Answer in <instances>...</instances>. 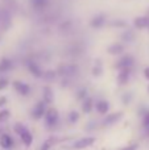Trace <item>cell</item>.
Returning a JSON list of instances; mask_svg holds the SVG:
<instances>
[{
  "label": "cell",
  "instance_id": "cell-1",
  "mask_svg": "<svg viewBox=\"0 0 149 150\" xmlns=\"http://www.w3.org/2000/svg\"><path fill=\"white\" fill-rule=\"evenodd\" d=\"M58 111L57 109H54V108H50V109H48L46 112H45V122H46V125L49 128H52V127H54L55 124L58 122Z\"/></svg>",
  "mask_w": 149,
  "mask_h": 150
},
{
  "label": "cell",
  "instance_id": "cell-2",
  "mask_svg": "<svg viewBox=\"0 0 149 150\" xmlns=\"http://www.w3.org/2000/svg\"><path fill=\"white\" fill-rule=\"evenodd\" d=\"M45 101H40V103L36 104V107L33 108V111H32V116L34 117L36 120H40L44 117L45 112H46V108H45Z\"/></svg>",
  "mask_w": 149,
  "mask_h": 150
},
{
  "label": "cell",
  "instance_id": "cell-3",
  "mask_svg": "<svg viewBox=\"0 0 149 150\" xmlns=\"http://www.w3.org/2000/svg\"><path fill=\"white\" fill-rule=\"evenodd\" d=\"M94 142H95V138L94 137H84V138H82V140L74 142L73 144V148L74 149H84V148L91 146Z\"/></svg>",
  "mask_w": 149,
  "mask_h": 150
},
{
  "label": "cell",
  "instance_id": "cell-4",
  "mask_svg": "<svg viewBox=\"0 0 149 150\" xmlns=\"http://www.w3.org/2000/svg\"><path fill=\"white\" fill-rule=\"evenodd\" d=\"M132 65H133V58L131 57V55H124L123 58H120L119 59V62L116 63V67L119 69V70H121V69H131Z\"/></svg>",
  "mask_w": 149,
  "mask_h": 150
},
{
  "label": "cell",
  "instance_id": "cell-5",
  "mask_svg": "<svg viewBox=\"0 0 149 150\" xmlns=\"http://www.w3.org/2000/svg\"><path fill=\"white\" fill-rule=\"evenodd\" d=\"M13 87H15L16 92L23 96L28 95V93L31 92V87H29L26 83H23V82H13Z\"/></svg>",
  "mask_w": 149,
  "mask_h": 150
},
{
  "label": "cell",
  "instance_id": "cell-6",
  "mask_svg": "<svg viewBox=\"0 0 149 150\" xmlns=\"http://www.w3.org/2000/svg\"><path fill=\"white\" fill-rule=\"evenodd\" d=\"M129 73H131V69H121L119 70V76H118V82L120 84H126L128 83V79H129Z\"/></svg>",
  "mask_w": 149,
  "mask_h": 150
},
{
  "label": "cell",
  "instance_id": "cell-7",
  "mask_svg": "<svg viewBox=\"0 0 149 150\" xmlns=\"http://www.w3.org/2000/svg\"><path fill=\"white\" fill-rule=\"evenodd\" d=\"M12 145H13L12 137L9 134H1V137H0V146L3 149H9L12 148Z\"/></svg>",
  "mask_w": 149,
  "mask_h": 150
},
{
  "label": "cell",
  "instance_id": "cell-8",
  "mask_svg": "<svg viewBox=\"0 0 149 150\" xmlns=\"http://www.w3.org/2000/svg\"><path fill=\"white\" fill-rule=\"evenodd\" d=\"M95 108H96V111L99 112L100 115H104V113H107L108 109H110V104L106 100H99L95 104Z\"/></svg>",
  "mask_w": 149,
  "mask_h": 150
},
{
  "label": "cell",
  "instance_id": "cell-9",
  "mask_svg": "<svg viewBox=\"0 0 149 150\" xmlns=\"http://www.w3.org/2000/svg\"><path fill=\"white\" fill-rule=\"evenodd\" d=\"M123 116V113L121 112H119V113H112V115H110V116H107L104 119V121H103V125H112V124H115L116 121H118L120 117Z\"/></svg>",
  "mask_w": 149,
  "mask_h": 150
},
{
  "label": "cell",
  "instance_id": "cell-10",
  "mask_svg": "<svg viewBox=\"0 0 149 150\" xmlns=\"http://www.w3.org/2000/svg\"><path fill=\"white\" fill-rule=\"evenodd\" d=\"M28 69H29V71H31V73L33 74L36 78H41L42 75H44V74H42V71H41V69H40L34 62H29L28 63Z\"/></svg>",
  "mask_w": 149,
  "mask_h": 150
},
{
  "label": "cell",
  "instance_id": "cell-11",
  "mask_svg": "<svg viewBox=\"0 0 149 150\" xmlns=\"http://www.w3.org/2000/svg\"><path fill=\"white\" fill-rule=\"evenodd\" d=\"M20 137H21V141H23V144L26 146V148L32 145V141H33V138H32V134L28 132V130H25L24 133H21Z\"/></svg>",
  "mask_w": 149,
  "mask_h": 150
},
{
  "label": "cell",
  "instance_id": "cell-12",
  "mask_svg": "<svg viewBox=\"0 0 149 150\" xmlns=\"http://www.w3.org/2000/svg\"><path fill=\"white\" fill-rule=\"evenodd\" d=\"M82 109L84 113H90L92 109V99L90 98H84L83 99V104H82Z\"/></svg>",
  "mask_w": 149,
  "mask_h": 150
},
{
  "label": "cell",
  "instance_id": "cell-13",
  "mask_svg": "<svg viewBox=\"0 0 149 150\" xmlns=\"http://www.w3.org/2000/svg\"><path fill=\"white\" fill-rule=\"evenodd\" d=\"M11 67H12V61L11 59H8V58H3V59L0 61V73L9 70Z\"/></svg>",
  "mask_w": 149,
  "mask_h": 150
},
{
  "label": "cell",
  "instance_id": "cell-14",
  "mask_svg": "<svg viewBox=\"0 0 149 150\" xmlns=\"http://www.w3.org/2000/svg\"><path fill=\"white\" fill-rule=\"evenodd\" d=\"M42 95H44L45 103L50 104V103L53 101V91L50 90L49 87H45V88H44V92H42Z\"/></svg>",
  "mask_w": 149,
  "mask_h": 150
},
{
  "label": "cell",
  "instance_id": "cell-15",
  "mask_svg": "<svg viewBox=\"0 0 149 150\" xmlns=\"http://www.w3.org/2000/svg\"><path fill=\"white\" fill-rule=\"evenodd\" d=\"M121 52H123V46H121V45L115 44V45H112V46L108 47V53L112 54V55H118V54H120Z\"/></svg>",
  "mask_w": 149,
  "mask_h": 150
},
{
  "label": "cell",
  "instance_id": "cell-16",
  "mask_svg": "<svg viewBox=\"0 0 149 150\" xmlns=\"http://www.w3.org/2000/svg\"><path fill=\"white\" fill-rule=\"evenodd\" d=\"M135 25H136V28H139V29L145 28V26H148V18L147 17L136 18V20H135Z\"/></svg>",
  "mask_w": 149,
  "mask_h": 150
},
{
  "label": "cell",
  "instance_id": "cell-17",
  "mask_svg": "<svg viewBox=\"0 0 149 150\" xmlns=\"http://www.w3.org/2000/svg\"><path fill=\"white\" fill-rule=\"evenodd\" d=\"M9 116H11L9 111H8V109H3V111L0 112V124L7 121V120L9 119Z\"/></svg>",
  "mask_w": 149,
  "mask_h": 150
},
{
  "label": "cell",
  "instance_id": "cell-18",
  "mask_svg": "<svg viewBox=\"0 0 149 150\" xmlns=\"http://www.w3.org/2000/svg\"><path fill=\"white\" fill-rule=\"evenodd\" d=\"M78 119H79V115H78V112H75V111H71L70 112V115H69V121L70 122H77L78 121Z\"/></svg>",
  "mask_w": 149,
  "mask_h": 150
},
{
  "label": "cell",
  "instance_id": "cell-19",
  "mask_svg": "<svg viewBox=\"0 0 149 150\" xmlns=\"http://www.w3.org/2000/svg\"><path fill=\"white\" fill-rule=\"evenodd\" d=\"M25 130H28V129H26V128L24 127L23 124H16V125H15V132L17 133L18 136H20L21 133H24V132H25Z\"/></svg>",
  "mask_w": 149,
  "mask_h": 150
},
{
  "label": "cell",
  "instance_id": "cell-20",
  "mask_svg": "<svg viewBox=\"0 0 149 150\" xmlns=\"http://www.w3.org/2000/svg\"><path fill=\"white\" fill-rule=\"evenodd\" d=\"M53 142H54V140H48L46 142H44V145L41 146V150H48L50 146L53 145Z\"/></svg>",
  "mask_w": 149,
  "mask_h": 150
},
{
  "label": "cell",
  "instance_id": "cell-21",
  "mask_svg": "<svg viewBox=\"0 0 149 150\" xmlns=\"http://www.w3.org/2000/svg\"><path fill=\"white\" fill-rule=\"evenodd\" d=\"M7 86H8V80L7 79H0V91L4 90Z\"/></svg>",
  "mask_w": 149,
  "mask_h": 150
},
{
  "label": "cell",
  "instance_id": "cell-22",
  "mask_svg": "<svg viewBox=\"0 0 149 150\" xmlns=\"http://www.w3.org/2000/svg\"><path fill=\"white\" fill-rule=\"evenodd\" d=\"M86 93H87V91H86V90H82L81 92L78 93V99H79V100H83V99L86 98Z\"/></svg>",
  "mask_w": 149,
  "mask_h": 150
},
{
  "label": "cell",
  "instance_id": "cell-23",
  "mask_svg": "<svg viewBox=\"0 0 149 150\" xmlns=\"http://www.w3.org/2000/svg\"><path fill=\"white\" fill-rule=\"evenodd\" d=\"M92 74H94V75H96V76H98V75H100V74H102V69H100L99 66H98V67H96V66H95V67H94V70H92Z\"/></svg>",
  "mask_w": 149,
  "mask_h": 150
},
{
  "label": "cell",
  "instance_id": "cell-24",
  "mask_svg": "<svg viewBox=\"0 0 149 150\" xmlns=\"http://www.w3.org/2000/svg\"><path fill=\"white\" fill-rule=\"evenodd\" d=\"M144 125L145 127H149V112L147 113V116L144 117Z\"/></svg>",
  "mask_w": 149,
  "mask_h": 150
},
{
  "label": "cell",
  "instance_id": "cell-25",
  "mask_svg": "<svg viewBox=\"0 0 149 150\" xmlns=\"http://www.w3.org/2000/svg\"><path fill=\"white\" fill-rule=\"evenodd\" d=\"M5 103H7V98H5V96H1V98H0V107L4 105Z\"/></svg>",
  "mask_w": 149,
  "mask_h": 150
},
{
  "label": "cell",
  "instance_id": "cell-26",
  "mask_svg": "<svg viewBox=\"0 0 149 150\" xmlns=\"http://www.w3.org/2000/svg\"><path fill=\"white\" fill-rule=\"evenodd\" d=\"M136 148H137V145H131V146H128V148H124L121 150H136Z\"/></svg>",
  "mask_w": 149,
  "mask_h": 150
},
{
  "label": "cell",
  "instance_id": "cell-27",
  "mask_svg": "<svg viewBox=\"0 0 149 150\" xmlns=\"http://www.w3.org/2000/svg\"><path fill=\"white\" fill-rule=\"evenodd\" d=\"M144 75H145V78H147V79L149 80V67H147L144 70Z\"/></svg>",
  "mask_w": 149,
  "mask_h": 150
},
{
  "label": "cell",
  "instance_id": "cell-28",
  "mask_svg": "<svg viewBox=\"0 0 149 150\" xmlns=\"http://www.w3.org/2000/svg\"><path fill=\"white\" fill-rule=\"evenodd\" d=\"M147 18H148V28H149V15H148V17H147Z\"/></svg>",
  "mask_w": 149,
  "mask_h": 150
},
{
  "label": "cell",
  "instance_id": "cell-29",
  "mask_svg": "<svg viewBox=\"0 0 149 150\" xmlns=\"http://www.w3.org/2000/svg\"><path fill=\"white\" fill-rule=\"evenodd\" d=\"M148 90H149V88H148Z\"/></svg>",
  "mask_w": 149,
  "mask_h": 150
}]
</instances>
